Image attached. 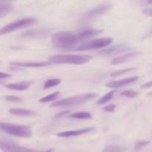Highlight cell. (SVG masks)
Listing matches in <instances>:
<instances>
[{
  "instance_id": "cell-1",
  "label": "cell",
  "mask_w": 152,
  "mask_h": 152,
  "mask_svg": "<svg viewBox=\"0 0 152 152\" xmlns=\"http://www.w3.org/2000/svg\"><path fill=\"white\" fill-rule=\"evenodd\" d=\"M80 41L78 34L68 31H58L52 35L53 45L60 50H70Z\"/></svg>"
},
{
  "instance_id": "cell-2",
  "label": "cell",
  "mask_w": 152,
  "mask_h": 152,
  "mask_svg": "<svg viewBox=\"0 0 152 152\" xmlns=\"http://www.w3.org/2000/svg\"><path fill=\"white\" fill-rule=\"evenodd\" d=\"M92 59L90 55L59 54L49 57L48 62L51 64H72L82 65L89 62Z\"/></svg>"
},
{
  "instance_id": "cell-3",
  "label": "cell",
  "mask_w": 152,
  "mask_h": 152,
  "mask_svg": "<svg viewBox=\"0 0 152 152\" xmlns=\"http://www.w3.org/2000/svg\"><path fill=\"white\" fill-rule=\"evenodd\" d=\"M98 96L97 93H86L78 94L76 96H70L53 102L50 107H70L85 103L92 99H94Z\"/></svg>"
},
{
  "instance_id": "cell-4",
  "label": "cell",
  "mask_w": 152,
  "mask_h": 152,
  "mask_svg": "<svg viewBox=\"0 0 152 152\" xmlns=\"http://www.w3.org/2000/svg\"><path fill=\"white\" fill-rule=\"evenodd\" d=\"M0 130L5 132L7 134L13 135L18 137L28 138L32 135L31 128L28 126L13 124V123L0 122Z\"/></svg>"
},
{
  "instance_id": "cell-5",
  "label": "cell",
  "mask_w": 152,
  "mask_h": 152,
  "mask_svg": "<svg viewBox=\"0 0 152 152\" xmlns=\"http://www.w3.org/2000/svg\"><path fill=\"white\" fill-rule=\"evenodd\" d=\"M37 22V19L35 17H25L18 19V20L8 23L3 28H0V35H4V34L13 32L19 29L31 26V25H35Z\"/></svg>"
},
{
  "instance_id": "cell-6",
  "label": "cell",
  "mask_w": 152,
  "mask_h": 152,
  "mask_svg": "<svg viewBox=\"0 0 152 152\" xmlns=\"http://www.w3.org/2000/svg\"><path fill=\"white\" fill-rule=\"evenodd\" d=\"M113 39L111 37H105V38L96 39L91 40L83 43L76 48L77 51H86V50H97V49L105 48L111 45Z\"/></svg>"
},
{
  "instance_id": "cell-7",
  "label": "cell",
  "mask_w": 152,
  "mask_h": 152,
  "mask_svg": "<svg viewBox=\"0 0 152 152\" xmlns=\"http://www.w3.org/2000/svg\"><path fill=\"white\" fill-rule=\"evenodd\" d=\"M111 9V4H103L100 5L96 6L94 8L91 9L90 10L87 11L84 13L82 18L80 19V22L82 23H86L88 22L93 19H96V17L105 14L107 12L109 11Z\"/></svg>"
},
{
  "instance_id": "cell-8",
  "label": "cell",
  "mask_w": 152,
  "mask_h": 152,
  "mask_svg": "<svg viewBox=\"0 0 152 152\" xmlns=\"http://www.w3.org/2000/svg\"><path fill=\"white\" fill-rule=\"evenodd\" d=\"M0 149L3 152H37L31 148L21 146L13 142L0 140Z\"/></svg>"
},
{
  "instance_id": "cell-9",
  "label": "cell",
  "mask_w": 152,
  "mask_h": 152,
  "mask_svg": "<svg viewBox=\"0 0 152 152\" xmlns=\"http://www.w3.org/2000/svg\"><path fill=\"white\" fill-rule=\"evenodd\" d=\"M131 49L130 46L126 44H118L115 45L111 46L109 48H106L103 49V50L99 51V54L102 56H114V55L119 54V53H124V52L129 50Z\"/></svg>"
},
{
  "instance_id": "cell-10",
  "label": "cell",
  "mask_w": 152,
  "mask_h": 152,
  "mask_svg": "<svg viewBox=\"0 0 152 152\" xmlns=\"http://www.w3.org/2000/svg\"><path fill=\"white\" fill-rule=\"evenodd\" d=\"M139 80V77L137 76H134V77H129V78L123 79V80H115V81H111L108 82L106 83L105 86L110 88H117L123 87V86H126L127 85L131 84V83H133L137 82Z\"/></svg>"
},
{
  "instance_id": "cell-11",
  "label": "cell",
  "mask_w": 152,
  "mask_h": 152,
  "mask_svg": "<svg viewBox=\"0 0 152 152\" xmlns=\"http://www.w3.org/2000/svg\"><path fill=\"white\" fill-rule=\"evenodd\" d=\"M50 29H47V28L27 30L21 34V37L23 38H35V37H44L50 34Z\"/></svg>"
},
{
  "instance_id": "cell-12",
  "label": "cell",
  "mask_w": 152,
  "mask_h": 152,
  "mask_svg": "<svg viewBox=\"0 0 152 152\" xmlns=\"http://www.w3.org/2000/svg\"><path fill=\"white\" fill-rule=\"evenodd\" d=\"M95 129L94 127L86 128V129H77V130H72V131H66V132H62L58 133L57 136L60 137H77L80 135L85 134L89 133V132H93Z\"/></svg>"
},
{
  "instance_id": "cell-13",
  "label": "cell",
  "mask_w": 152,
  "mask_h": 152,
  "mask_svg": "<svg viewBox=\"0 0 152 152\" xmlns=\"http://www.w3.org/2000/svg\"><path fill=\"white\" fill-rule=\"evenodd\" d=\"M10 65L12 66L16 67H25V68H43V67L48 66L50 65V63L48 61L46 62H10Z\"/></svg>"
},
{
  "instance_id": "cell-14",
  "label": "cell",
  "mask_w": 152,
  "mask_h": 152,
  "mask_svg": "<svg viewBox=\"0 0 152 152\" xmlns=\"http://www.w3.org/2000/svg\"><path fill=\"white\" fill-rule=\"evenodd\" d=\"M103 32L102 29H96V28H88V29L84 30V31L80 32L78 34L79 38H80V41H83V40L88 39L89 38H91V37H95V36H97L99 34H100L101 33Z\"/></svg>"
},
{
  "instance_id": "cell-15",
  "label": "cell",
  "mask_w": 152,
  "mask_h": 152,
  "mask_svg": "<svg viewBox=\"0 0 152 152\" xmlns=\"http://www.w3.org/2000/svg\"><path fill=\"white\" fill-rule=\"evenodd\" d=\"M139 54V52H130V53H126V54H123L122 55V56H117V57L114 58V59H112L111 64L113 65H116L125 63V62L130 60L131 59H132L133 57H135V56H137V55Z\"/></svg>"
},
{
  "instance_id": "cell-16",
  "label": "cell",
  "mask_w": 152,
  "mask_h": 152,
  "mask_svg": "<svg viewBox=\"0 0 152 152\" xmlns=\"http://www.w3.org/2000/svg\"><path fill=\"white\" fill-rule=\"evenodd\" d=\"M31 81H22L19 82V83H10V84L5 85V87L7 88L10 89V90L23 91L28 90L30 88V86H31Z\"/></svg>"
},
{
  "instance_id": "cell-17",
  "label": "cell",
  "mask_w": 152,
  "mask_h": 152,
  "mask_svg": "<svg viewBox=\"0 0 152 152\" xmlns=\"http://www.w3.org/2000/svg\"><path fill=\"white\" fill-rule=\"evenodd\" d=\"M8 111L10 114L15 116H19V117H31L36 114L34 111L25 109V108H11V109H9Z\"/></svg>"
},
{
  "instance_id": "cell-18",
  "label": "cell",
  "mask_w": 152,
  "mask_h": 152,
  "mask_svg": "<svg viewBox=\"0 0 152 152\" xmlns=\"http://www.w3.org/2000/svg\"><path fill=\"white\" fill-rule=\"evenodd\" d=\"M13 9V5L11 3L0 2V19L10 13Z\"/></svg>"
},
{
  "instance_id": "cell-19",
  "label": "cell",
  "mask_w": 152,
  "mask_h": 152,
  "mask_svg": "<svg viewBox=\"0 0 152 152\" xmlns=\"http://www.w3.org/2000/svg\"><path fill=\"white\" fill-rule=\"evenodd\" d=\"M70 118L78 119V120H89L92 117L91 113L88 111H81V112H76L69 115Z\"/></svg>"
},
{
  "instance_id": "cell-20",
  "label": "cell",
  "mask_w": 152,
  "mask_h": 152,
  "mask_svg": "<svg viewBox=\"0 0 152 152\" xmlns=\"http://www.w3.org/2000/svg\"><path fill=\"white\" fill-rule=\"evenodd\" d=\"M127 150V148L120 145H110L105 147L101 152H124Z\"/></svg>"
},
{
  "instance_id": "cell-21",
  "label": "cell",
  "mask_w": 152,
  "mask_h": 152,
  "mask_svg": "<svg viewBox=\"0 0 152 152\" xmlns=\"http://www.w3.org/2000/svg\"><path fill=\"white\" fill-rule=\"evenodd\" d=\"M115 92H116L115 90H112L111 91L108 92V93H107L106 94L102 96V97H101L100 99L96 102V104H97V105H103V104L109 102V101L112 99L113 96H114Z\"/></svg>"
},
{
  "instance_id": "cell-22",
  "label": "cell",
  "mask_w": 152,
  "mask_h": 152,
  "mask_svg": "<svg viewBox=\"0 0 152 152\" xmlns=\"http://www.w3.org/2000/svg\"><path fill=\"white\" fill-rule=\"evenodd\" d=\"M61 81L62 80L60 79H50V80H47L45 83L43 85V89H48L50 88L56 87V86H59L61 83Z\"/></svg>"
},
{
  "instance_id": "cell-23",
  "label": "cell",
  "mask_w": 152,
  "mask_h": 152,
  "mask_svg": "<svg viewBox=\"0 0 152 152\" xmlns=\"http://www.w3.org/2000/svg\"><path fill=\"white\" fill-rule=\"evenodd\" d=\"M59 95V91H56L53 92V93L50 94L48 95V96H44L42 99H40L39 102H42V103H45V102H52V101L55 100L56 99H57V97Z\"/></svg>"
},
{
  "instance_id": "cell-24",
  "label": "cell",
  "mask_w": 152,
  "mask_h": 152,
  "mask_svg": "<svg viewBox=\"0 0 152 152\" xmlns=\"http://www.w3.org/2000/svg\"><path fill=\"white\" fill-rule=\"evenodd\" d=\"M134 70H135L134 68H125V69L119 70V71H114L113 73H111V76L113 77H120V76L123 75V74L129 73L130 71H134Z\"/></svg>"
},
{
  "instance_id": "cell-25",
  "label": "cell",
  "mask_w": 152,
  "mask_h": 152,
  "mask_svg": "<svg viewBox=\"0 0 152 152\" xmlns=\"http://www.w3.org/2000/svg\"><path fill=\"white\" fill-rule=\"evenodd\" d=\"M120 95L128 98H134L138 95V92L134 90H126L121 92Z\"/></svg>"
},
{
  "instance_id": "cell-26",
  "label": "cell",
  "mask_w": 152,
  "mask_h": 152,
  "mask_svg": "<svg viewBox=\"0 0 152 152\" xmlns=\"http://www.w3.org/2000/svg\"><path fill=\"white\" fill-rule=\"evenodd\" d=\"M148 144H150V141L137 140L136 142V143H135L134 150L135 151H140V150L142 149V148H144L145 146L148 145Z\"/></svg>"
},
{
  "instance_id": "cell-27",
  "label": "cell",
  "mask_w": 152,
  "mask_h": 152,
  "mask_svg": "<svg viewBox=\"0 0 152 152\" xmlns=\"http://www.w3.org/2000/svg\"><path fill=\"white\" fill-rule=\"evenodd\" d=\"M4 99L8 102H20L23 101L22 98L19 97V96H13V95H7L4 97Z\"/></svg>"
},
{
  "instance_id": "cell-28",
  "label": "cell",
  "mask_w": 152,
  "mask_h": 152,
  "mask_svg": "<svg viewBox=\"0 0 152 152\" xmlns=\"http://www.w3.org/2000/svg\"><path fill=\"white\" fill-rule=\"evenodd\" d=\"M116 108H117V105H114V104H111V105L104 107L103 111H106V112H113V111H115Z\"/></svg>"
},
{
  "instance_id": "cell-29",
  "label": "cell",
  "mask_w": 152,
  "mask_h": 152,
  "mask_svg": "<svg viewBox=\"0 0 152 152\" xmlns=\"http://www.w3.org/2000/svg\"><path fill=\"white\" fill-rule=\"evenodd\" d=\"M11 74H7V73H4V72H0V80H3V79L8 78V77H11Z\"/></svg>"
},
{
  "instance_id": "cell-30",
  "label": "cell",
  "mask_w": 152,
  "mask_h": 152,
  "mask_svg": "<svg viewBox=\"0 0 152 152\" xmlns=\"http://www.w3.org/2000/svg\"><path fill=\"white\" fill-rule=\"evenodd\" d=\"M151 86H152V82L149 81L148 82V83H144L143 85H142V86H141V88L143 89H148V88H150L151 87Z\"/></svg>"
},
{
  "instance_id": "cell-31",
  "label": "cell",
  "mask_w": 152,
  "mask_h": 152,
  "mask_svg": "<svg viewBox=\"0 0 152 152\" xmlns=\"http://www.w3.org/2000/svg\"><path fill=\"white\" fill-rule=\"evenodd\" d=\"M68 113H70L69 111H62V112L58 113L57 114H56V115H55V117H56V118H59V117H63V116L66 115V114H68Z\"/></svg>"
},
{
  "instance_id": "cell-32",
  "label": "cell",
  "mask_w": 152,
  "mask_h": 152,
  "mask_svg": "<svg viewBox=\"0 0 152 152\" xmlns=\"http://www.w3.org/2000/svg\"><path fill=\"white\" fill-rule=\"evenodd\" d=\"M142 13H143L144 14L146 15V16H151V15H152L151 8V7H149V8H146V9H145V10H142Z\"/></svg>"
},
{
  "instance_id": "cell-33",
  "label": "cell",
  "mask_w": 152,
  "mask_h": 152,
  "mask_svg": "<svg viewBox=\"0 0 152 152\" xmlns=\"http://www.w3.org/2000/svg\"><path fill=\"white\" fill-rule=\"evenodd\" d=\"M42 152H54V149H53V148H50V149L47 150V151H42Z\"/></svg>"
}]
</instances>
